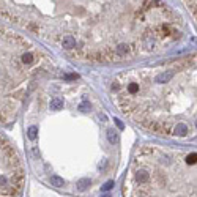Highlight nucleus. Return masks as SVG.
Masks as SVG:
<instances>
[{
  "mask_svg": "<svg viewBox=\"0 0 197 197\" xmlns=\"http://www.w3.org/2000/svg\"><path fill=\"white\" fill-rule=\"evenodd\" d=\"M0 18L92 63L156 55L185 38L162 0H0Z\"/></svg>",
  "mask_w": 197,
  "mask_h": 197,
  "instance_id": "1",
  "label": "nucleus"
},
{
  "mask_svg": "<svg viewBox=\"0 0 197 197\" xmlns=\"http://www.w3.org/2000/svg\"><path fill=\"white\" fill-rule=\"evenodd\" d=\"M112 101L141 128L197 141V52L122 71Z\"/></svg>",
  "mask_w": 197,
  "mask_h": 197,
  "instance_id": "2",
  "label": "nucleus"
},
{
  "mask_svg": "<svg viewBox=\"0 0 197 197\" xmlns=\"http://www.w3.org/2000/svg\"><path fill=\"white\" fill-rule=\"evenodd\" d=\"M123 197H197V151L141 147L126 170Z\"/></svg>",
  "mask_w": 197,
  "mask_h": 197,
  "instance_id": "3",
  "label": "nucleus"
},
{
  "mask_svg": "<svg viewBox=\"0 0 197 197\" xmlns=\"http://www.w3.org/2000/svg\"><path fill=\"white\" fill-rule=\"evenodd\" d=\"M51 60L29 38L0 22V125L16 122L33 81L48 71Z\"/></svg>",
  "mask_w": 197,
  "mask_h": 197,
  "instance_id": "4",
  "label": "nucleus"
},
{
  "mask_svg": "<svg viewBox=\"0 0 197 197\" xmlns=\"http://www.w3.org/2000/svg\"><path fill=\"white\" fill-rule=\"evenodd\" d=\"M25 173L16 148L0 134V197H21Z\"/></svg>",
  "mask_w": 197,
  "mask_h": 197,
  "instance_id": "5",
  "label": "nucleus"
},
{
  "mask_svg": "<svg viewBox=\"0 0 197 197\" xmlns=\"http://www.w3.org/2000/svg\"><path fill=\"white\" fill-rule=\"evenodd\" d=\"M49 109L51 111H62L63 109V99L62 98H52L49 103Z\"/></svg>",
  "mask_w": 197,
  "mask_h": 197,
  "instance_id": "6",
  "label": "nucleus"
},
{
  "mask_svg": "<svg viewBox=\"0 0 197 197\" xmlns=\"http://www.w3.org/2000/svg\"><path fill=\"white\" fill-rule=\"evenodd\" d=\"M51 185L55 186V188H62V186H65V181H63V178H60V177L52 175L51 177Z\"/></svg>",
  "mask_w": 197,
  "mask_h": 197,
  "instance_id": "7",
  "label": "nucleus"
},
{
  "mask_svg": "<svg viewBox=\"0 0 197 197\" xmlns=\"http://www.w3.org/2000/svg\"><path fill=\"white\" fill-rule=\"evenodd\" d=\"M36 136H38V128H36V126H30V128H29V137L35 139Z\"/></svg>",
  "mask_w": 197,
  "mask_h": 197,
  "instance_id": "8",
  "label": "nucleus"
},
{
  "mask_svg": "<svg viewBox=\"0 0 197 197\" xmlns=\"http://www.w3.org/2000/svg\"><path fill=\"white\" fill-rule=\"evenodd\" d=\"M77 186L81 191H84V189H87V186H90V180H82V181L77 183Z\"/></svg>",
  "mask_w": 197,
  "mask_h": 197,
  "instance_id": "9",
  "label": "nucleus"
}]
</instances>
